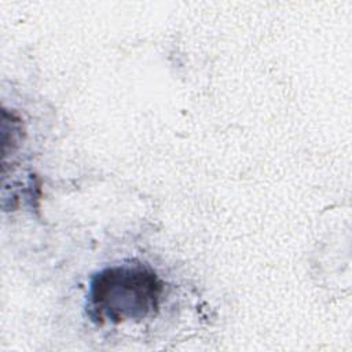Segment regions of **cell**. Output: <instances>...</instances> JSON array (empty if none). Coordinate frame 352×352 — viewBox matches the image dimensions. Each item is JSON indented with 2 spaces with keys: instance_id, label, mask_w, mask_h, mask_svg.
Here are the masks:
<instances>
[{
  "instance_id": "cell-1",
  "label": "cell",
  "mask_w": 352,
  "mask_h": 352,
  "mask_svg": "<svg viewBox=\"0 0 352 352\" xmlns=\"http://www.w3.org/2000/svg\"><path fill=\"white\" fill-rule=\"evenodd\" d=\"M162 293V280L144 265L109 267L91 279L88 315L98 324L142 320L158 309Z\"/></svg>"
}]
</instances>
